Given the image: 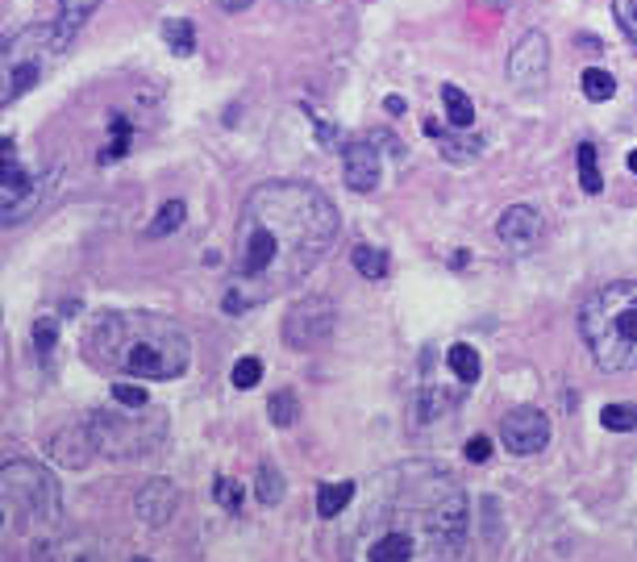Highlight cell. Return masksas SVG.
Masks as SVG:
<instances>
[{"label": "cell", "instance_id": "6da1fadb", "mask_svg": "<svg viewBox=\"0 0 637 562\" xmlns=\"http://www.w3.org/2000/svg\"><path fill=\"white\" fill-rule=\"evenodd\" d=\"M467 492L438 463L384 467L354 513L342 558L346 562H458L467 546Z\"/></svg>", "mask_w": 637, "mask_h": 562}, {"label": "cell", "instance_id": "7a4b0ae2", "mask_svg": "<svg viewBox=\"0 0 637 562\" xmlns=\"http://www.w3.org/2000/svg\"><path fill=\"white\" fill-rule=\"evenodd\" d=\"M338 238V209L321 188L304 180L259 184L238 217L234 275H229L225 313H246L254 304L304 284Z\"/></svg>", "mask_w": 637, "mask_h": 562}, {"label": "cell", "instance_id": "3957f363", "mask_svg": "<svg viewBox=\"0 0 637 562\" xmlns=\"http://www.w3.org/2000/svg\"><path fill=\"white\" fill-rule=\"evenodd\" d=\"M84 359L130 379H175L192 363V342L163 313H100L84 334Z\"/></svg>", "mask_w": 637, "mask_h": 562}, {"label": "cell", "instance_id": "277c9868", "mask_svg": "<svg viewBox=\"0 0 637 562\" xmlns=\"http://www.w3.org/2000/svg\"><path fill=\"white\" fill-rule=\"evenodd\" d=\"M579 334L600 371H637V279H617L579 309Z\"/></svg>", "mask_w": 637, "mask_h": 562}, {"label": "cell", "instance_id": "5b68a950", "mask_svg": "<svg viewBox=\"0 0 637 562\" xmlns=\"http://www.w3.org/2000/svg\"><path fill=\"white\" fill-rule=\"evenodd\" d=\"M75 30H67L63 21H42V25H25L13 38H5V63H0V105H13L30 92L34 84H42L46 71H55L63 63V55L71 50Z\"/></svg>", "mask_w": 637, "mask_h": 562}, {"label": "cell", "instance_id": "8992f818", "mask_svg": "<svg viewBox=\"0 0 637 562\" xmlns=\"http://www.w3.org/2000/svg\"><path fill=\"white\" fill-rule=\"evenodd\" d=\"M0 496H5V513L17 529H38L59 521V483L50 479L30 458H13L0 467Z\"/></svg>", "mask_w": 637, "mask_h": 562}, {"label": "cell", "instance_id": "52a82bcc", "mask_svg": "<svg viewBox=\"0 0 637 562\" xmlns=\"http://www.w3.org/2000/svg\"><path fill=\"white\" fill-rule=\"evenodd\" d=\"M96 433V450L113 454V458H138V454H155L167 438V413L163 408H134V417L125 413H92L88 417Z\"/></svg>", "mask_w": 637, "mask_h": 562}, {"label": "cell", "instance_id": "ba28073f", "mask_svg": "<svg viewBox=\"0 0 637 562\" xmlns=\"http://www.w3.org/2000/svg\"><path fill=\"white\" fill-rule=\"evenodd\" d=\"M38 196H42V184L25 171V163L17 155V142L5 138L0 142V217H5V225H17L30 217Z\"/></svg>", "mask_w": 637, "mask_h": 562}, {"label": "cell", "instance_id": "9c48e42d", "mask_svg": "<svg viewBox=\"0 0 637 562\" xmlns=\"http://www.w3.org/2000/svg\"><path fill=\"white\" fill-rule=\"evenodd\" d=\"M338 325V309L329 296H300L288 317H284V342L292 350H317L321 342H329Z\"/></svg>", "mask_w": 637, "mask_h": 562}, {"label": "cell", "instance_id": "30bf717a", "mask_svg": "<svg viewBox=\"0 0 637 562\" xmlns=\"http://www.w3.org/2000/svg\"><path fill=\"white\" fill-rule=\"evenodd\" d=\"M500 438L521 458L542 454L550 446V417L542 413V408H513V413L500 421Z\"/></svg>", "mask_w": 637, "mask_h": 562}, {"label": "cell", "instance_id": "8fae6325", "mask_svg": "<svg viewBox=\"0 0 637 562\" xmlns=\"http://www.w3.org/2000/svg\"><path fill=\"white\" fill-rule=\"evenodd\" d=\"M546 75H550V42L542 30H529L513 46V55H508V80L529 92V88H542Z\"/></svg>", "mask_w": 637, "mask_h": 562}, {"label": "cell", "instance_id": "7c38bea8", "mask_svg": "<svg viewBox=\"0 0 637 562\" xmlns=\"http://www.w3.org/2000/svg\"><path fill=\"white\" fill-rule=\"evenodd\" d=\"M496 238L517 250V254H529L533 246L542 242V213L529 209V204H513V209H504L500 221H496Z\"/></svg>", "mask_w": 637, "mask_h": 562}, {"label": "cell", "instance_id": "4fadbf2b", "mask_svg": "<svg viewBox=\"0 0 637 562\" xmlns=\"http://www.w3.org/2000/svg\"><path fill=\"white\" fill-rule=\"evenodd\" d=\"M46 450H50V458H55L59 467H71V471L88 467V463H92V454H100V450H96V433H92L88 421H84V425H67V429H59L55 438L46 442Z\"/></svg>", "mask_w": 637, "mask_h": 562}, {"label": "cell", "instance_id": "5bb4252c", "mask_svg": "<svg viewBox=\"0 0 637 562\" xmlns=\"http://www.w3.org/2000/svg\"><path fill=\"white\" fill-rule=\"evenodd\" d=\"M134 508H138V521L159 529L175 517V508H180V488H175L171 479H146L134 496Z\"/></svg>", "mask_w": 637, "mask_h": 562}, {"label": "cell", "instance_id": "9a60e30c", "mask_svg": "<svg viewBox=\"0 0 637 562\" xmlns=\"http://www.w3.org/2000/svg\"><path fill=\"white\" fill-rule=\"evenodd\" d=\"M342 175L350 192H375L379 188V150L371 142H346L342 146Z\"/></svg>", "mask_w": 637, "mask_h": 562}, {"label": "cell", "instance_id": "2e32d148", "mask_svg": "<svg viewBox=\"0 0 637 562\" xmlns=\"http://www.w3.org/2000/svg\"><path fill=\"white\" fill-rule=\"evenodd\" d=\"M354 496H359V488H354L350 479L321 483V488H317V517H342L346 508L354 504Z\"/></svg>", "mask_w": 637, "mask_h": 562}, {"label": "cell", "instance_id": "e0dca14e", "mask_svg": "<svg viewBox=\"0 0 637 562\" xmlns=\"http://www.w3.org/2000/svg\"><path fill=\"white\" fill-rule=\"evenodd\" d=\"M446 367L454 371V379L463 383H479V371H483V363H479V350L471 346V342H454L450 350H446Z\"/></svg>", "mask_w": 637, "mask_h": 562}, {"label": "cell", "instance_id": "ac0fdd59", "mask_svg": "<svg viewBox=\"0 0 637 562\" xmlns=\"http://www.w3.org/2000/svg\"><path fill=\"white\" fill-rule=\"evenodd\" d=\"M442 105H446V117H450L454 130H471L475 125V105L458 84H442Z\"/></svg>", "mask_w": 637, "mask_h": 562}, {"label": "cell", "instance_id": "d6986e66", "mask_svg": "<svg viewBox=\"0 0 637 562\" xmlns=\"http://www.w3.org/2000/svg\"><path fill=\"white\" fill-rule=\"evenodd\" d=\"M350 263H354V271H359L363 279H384L392 271L388 250H379V246H354L350 250Z\"/></svg>", "mask_w": 637, "mask_h": 562}, {"label": "cell", "instance_id": "ffe728a7", "mask_svg": "<svg viewBox=\"0 0 637 562\" xmlns=\"http://www.w3.org/2000/svg\"><path fill=\"white\" fill-rule=\"evenodd\" d=\"M425 134L429 138H438L442 142V155L446 159H454V163H471V159H479V138L475 142H458V138H450L438 121H425Z\"/></svg>", "mask_w": 637, "mask_h": 562}, {"label": "cell", "instance_id": "44dd1931", "mask_svg": "<svg viewBox=\"0 0 637 562\" xmlns=\"http://www.w3.org/2000/svg\"><path fill=\"white\" fill-rule=\"evenodd\" d=\"M109 130H113V142L100 150V163H117V159H125V150H130V134H134L130 117H125V113H113V117H109Z\"/></svg>", "mask_w": 637, "mask_h": 562}, {"label": "cell", "instance_id": "7402d4cb", "mask_svg": "<svg viewBox=\"0 0 637 562\" xmlns=\"http://www.w3.org/2000/svg\"><path fill=\"white\" fill-rule=\"evenodd\" d=\"M42 562H105V558L88 542H55V546H46Z\"/></svg>", "mask_w": 637, "mask_h": 562}, {"label": "cell", "instance_id": "603a6c76", "mask_svg": "<svg viewBox=\"0 0 637 562\" xmlns=\"http://www.w3.org/2000/svg\"><path fill=\"white\" fill-rule=\"evenodd\" d=\"M579 84H583V96L592 100V105H604V100H613V92H617V80L608 71H600V67H588L579 75Z\"/></svg>", "mask_w": 637, "mask_h": 562}, {"label": "cell", "instance_id": "cb8c5ba5", "mask_svg": "<svg viewBox=\"0 0 637 562\" xmlns=\"http://www.w3.org/2000/svg\"><path fill=\"white\" fill-rule=\"evenodd\" d=\"M575 163H579V184H583V192H588V196H596V192L604 188V180H600V167H596V146H592V142H579V150H575Z\"/></svg>", "mask_w": 637, "mask_h": 562}, {"label": "cell", "instance_id": "d4e9b609", "mask_svg": "<svg viewBox=\"0 0 637 562\" xmlns=\"http://www.w3.org/2000/svg\"><path fill=\"white\" fill-rule=\"evenodd\" d=\"M184 200H167L163 209H159V217L146 225V238H167V234H175V229L184 225Z\"/></svg>", "mask_w": 637, "mask_h": 562}, {"label": "cell", "instance_id": "484cf974", "mask_svg": "<svg viewBox=\"0 0 637 562\" xmlns=\"http://www.w3.org/2000/svg\"><path fill=\"white\" fill-rule=\"evenodd\" d=\"M267 413H271V425H279V429H288V425H296V417H300V400H296V392H275L271 400H267Z\"/></svg>", "mask_w": 637, "mask_h": 562}, {"label": "cell", "instance_id": "4316f807", "mask_svg": "<svg viewBox=\"0 0 637 562\" xmlns=\"http://www.w3.org/2000/svg\"><path fill=\"white\" fill-rule=\"evenodd\" d=\"M163 38H167V46L175 50V55H192V50H196V30H192V21H184V17L167 21Z\"/></svg>", "mask_w": 637, "mask_h": 562}, {"label": "cell", "instance_id": "83f0119b", "mask_svg": "<svg viewBox=\"0 0 637 562\" xmlns=\"http://www.w3.org/2000/svg\"><path fill=\"white\" fill-rule=\"evenodd\" d=\"M254 483H259V488H254V492H259V504L275 508L279 500H284V475H279L271 463L259 467V479H254Z\"/></svg>", "mask_w": 637, "mask_h": 562}, {"label": "cell", "instance_id": "f1b7e54d", "mask_svg": "<svg viewBox=\"0 0 637 562\" xmlns=\"http://www.w3.org/2000/svg\"><path fill=\"white\" fill-rule=\"evenodd\" d=\"M105 5V0H59V21L67 25V30H80V25Z\"/></svg>", "mask_w": 637, "mask_h": 562}, {"label": "cell", "instance_id": "f546056e", "mask_svg": "<svg viewBox=\"0 0 637 562\" xmlns=\"http://www.w3.org/2000/svg\"><path fill=\"white\" fill-rule=\"evenodd\" d=\"M600 425L613 429V433H629V429L637 425V408H629V404H608L604 413H600Z\"/></svg>", "mask_w": 637, "mask_h": 562}, {"label": "cell", "instance_id": "4dcf8cb0", "mask_svg": "<svg viewBox=\"0 0 637 562\" xmlns=\"http://www.w3.org/2000/svg\"><path fill=\"white\" fill-rule=\"evenodd\" d=\"M213 500H217L221 508H229V513H238V508H242V483L229 479V475H221V479L213 483Z\"/></svg>", "mask_w": 637, "mask_h": 562}, {"label": "cell", "instance_id": "1f68e13d", "mask_svg": "<svg viewBox=\"0 0 637 562\" xmlns=\"http://www.w3.org/2000/svg\"><path fill=\"white\" fill-rule=\"evenodd\" d=\"M229 379H234L238 392H246V388H254V383L263 379V363H259V359H238L234 371H229Z\"/></svg>", "mask_w": 637, "mask_h": 562}, {"label": "cell", "instance_id": "d6a6232c", "mask_svg": "<svg viewBox=\"0 0 637 562\" xmlns=\"http://www.w3.org/2000/svg\"><path fill=\"white\" fill-rule=\"evenodd\" d=\"M55 342H59V321L55 317H38L34 321V346L42 354H50V350H55Z\"/></svg>", "mask_w": 637, "mask_h": 562}, {"label": "cell", "instance_id": "836d02e7", "mask_svg": "<svg viewBox=\"0 0 637 562\" xmlns=\"http://www.w3.org/2000/svg\"><path fill=\"white\" fill-rule=\"evenodd\" d=\"M113 400H117L121 408H146V404H150L146 388H138V383H113Z\"/></svg>", "mask_w": 637, "mask_h": 562}, {"label": "cell", "instance_id": "e575fe53", "mask_svg": "<svg viewBox=\"0 0 637 562\" xmlns=\"http://www.w3.org/2000/svg\"><path fill=\"white\" fill-rule=\"evenodd\" d=\"M613 13H617V21H621L625 38L637 46V0H613Z\"/></svg>", "mask_w": 637, "mask_h": 562}, {"label": "cell", "instance_id": "d590c367", "mask_svg": "<svg viewBox=\"0 0 637 562\" xmlns=\"http://www.w3.org/2000/svg\"><path fill=\"white\" fill-rule=\"evenodd\" d=\"M463 454L471 458V463H488V458H492V438H483V433H475Z\"/></svg>", "mask_w": 637, "mask_h": 562}, {"label": "cell", "instance_id": "8d00e7d4", "mask_svg": "<svg viewBox=\"0 0 637 562\" xmlns=\"http://www.w3.org/2000/svg\"><path fill=\"white\" fill-rule=\"evenodd\" d=\"M217 5L225 9V13H242V9H250L254 0H217Z\"/></svg>", "mask_w": 637, "mask_h": 562}, {"label": "cell", "instance_id": "74e56055", "mask_svg": "<svg viewBox=\"0 0 637 562\" xmlns=\"http://www.w3.org/2000/svg\"><path fill=\"white\" fill-rule=\"evenodd\" d=\"M384 105H388V113H404V100H400V96H388Z\"/></svg>", "mask_w": 637, "mask_h": 562}, {"label": "cell", "instance_id": "f35d334b", "mask_svg": "<svg viewBox=\"0 0 637 562\" xmlns=\"http://www.w3.org/2000/svg\"><path fill=\"white\" fill-rule=\"evenodd\" d=\"M629 171L637 175V150H629Z\"/></svg>", "mask_w": 637, "mask_h": 562}, {"label": "cell", "instance_id": "ab89813d", "mask_svg": "<svg viewBox=\"0 0 637 562\" xmlns=\"http://www.w3.org/2000/svg\"><path fill=\"white\" fill-rule=\"evenodd\" d=\"M130 562H150V558H130Z\"/></svg>", "mask_w": 637, "mask_h": 562}]
</instances>
